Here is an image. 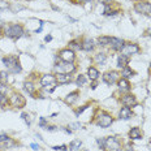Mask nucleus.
<instances>
[{
  "mask_svg": "<svg viewBox=\"0 0 151 151\" xmlns=\"http://www.w3.org/2000/svg\"><path fill=\"white\" fill-rule=\"evenodd\" d=\"M3 64L11 70V73H20L21 72V65L16 56H7V58H4L3 59Z\"/></svg>",
  "mask_w": 151,
  "mask_h": 151,
  "instance_id": "f257e3e1",
  "label": "nucleus"
},
{
  "mask_svg": "<svg viewBox=\"0 0 151 151\" xmlns=\"http://www.w3.org/2000/svg\"><path fill=\"white\" fill-rule=\"evenodd\" d=\"M5 35L8 38H12V39H17V38L24 35V29L17 24L9 25V26H7V29H5Z\"/></svg>",
  "mask_w": 151,
  "mask_h": 151,
  "instance_id": "f03ea898",
  "label": "nucleus"
},
{
  "mask_svg": "<svg viewBox=\"0 0 151 151\" xmlns=\"http://www.w3.org/2000/svg\"><path fill=\"white\" fill-rule=\"evenodd\" d=\"M104 147L108 151H119L121 149V143L119 138L116 137H108L104 139Z\"/></svg>",
  "mask_w": 151,
  "mask_h": 151,
  "instance_id": "7ed1b4c3",
  "label": "nucleus"
},
{
  "mask_svg": "<svg viewBox=\"0 0 151 151\" xmlns=\"http://www.w3.org/2000/svg\"><path fill=\"white\" fill-rule=\"evenodd\" d=\"M74 69H76L74 65L72 64V63H68V61H61V63H59V64L55 65V70L56 72H60V73L70 74Z\"/></svg>",
  "mask_w": 151,
  "mask_h": 151,
  "instance_id": "20e7f679",
  "label": "nucleus"
},
{
  "mask_svg": "<svg viewBox=\"0 0 151 151\" xmlns=\"http://www.w3.org/2000/svg\"><path fill=\"white\" fill-rule=\"evenodd\" d=\"M134 9L141 14H146L151 17V4L147 1H138L136 5H134Z\"/></svg>",
  "mask_w": 151,
  "mask_h": 151,
  "instance_id": "39448f33",
  "label": "nucleus"
},
{
  "mask_svg": "<svg viewBox=\"0 0 151 151\" xmlns=\"http://www.w3.org/2000/svg\"><path fill=\"white\" fill-rule=\"evenodd\" d=\"M112 122H113V119L109 115H107V113L100 115L98 117V120H96V124H98V127H100V128H108Z\"/></svg>",
  "mask_w": 151,
  "mask_h": 151,
  "instance_id": "423d86ee",
  "label": "nucleus"
},
{
  "mask_svg": "<svg viewBox=\"0 0 151 151\" xmlns=\"http://www.w3.org/2000/svg\"><path fill=\"white\" fill-rule=\"evenodd\" d=\"M138 51H139L138 46H137V45H133V43H128V45H124V47L121 48L122 55H125V56L134 55V53H137Z\"/></svg>",
  "mask_w": 151,
  "mask_h": 151,
  "instance_id": "0eeeda50",
  "label": "nucleus"
},
{
  "mask_svg": "<svg viewBox=\"0 0 151 151\" xmlns=\"http://www.w3.org/2000/svg\"><path fill=\"white\" fill-rule=\"evenodd\" d=\"M56 83V77L51 74H46L40 78V85L42 87H47V86H55Z\"/></svg>",
  "mask_w": 151,
  "mask_h": 151,
  "instance_id": "6e6552de",
  "label": "nucleus"
},
{
  "mask_svg": "<svg viewBox=\"0 0 151 151\" xmlns=\"http://www.w3.org/2000/svg\"><path fill=\"white\" fill-rule=\"evenodd\" d=\"M117 77H119V74L116 73L115 70H111V72L104 73V76H103V81H104L107 85H113L116 81H117Z\"/></svg>",
  "mask_w": 151,
  "mask_h": 151,
  "instance_id": "1a4fd4ad",
  "label": "nucleus"
},
{
  "mask_svg": "<svg viewBox=\"0 0 151 151\" xmlns=\"http://www.w3.org/2000/svg\"><path fill=\"white\" fill-rule=\"evenodd\" d=\"M60 58L63 61H68V63H72L74 60L76 55H74V51H72V50H63L60 52Z\"/></svg>",
  "mask_w": 151,
  "mask_h": 151,
  "instance_id": "9d476101",
  "label": "nucleus"
},
{
  "mask_svg": "<svg viewBox=\"0 0 151 151\" xmlns=\"http://www.w3.org/2000/svg\"><path fill=\"white\" fill-rule=\"evenodd\" d=\"M11 104L17 107V108H21V107L25 106V99L20 95V94H14V95L11 98Z\"/></svg>",
  "mask_w": 151,
  "mask_h": 151,
  "instance_id": "9b49d317",
  "label": "nucleus"
},
{
  "mask_svg": "<svg viewBox=\"0 0 151 151\" xmlns=\"http://www.w3.org/2000/svg\"><path fill=\"white\" fill-rule=\"evenodd\" d=\"M122 103H124L125 107H129V108H132V107H134V106L137 104L136 96L130 95V94H128V95H124V96H122Z\"/></svg>",
  "mask_w": 151,
  "mask_h": 151,
  "instance_id": "f8f14e48",
  "label": "nucleus"
},
{
  "mask_svg": "<svg viewBox=\"0 0 151 151\" xmlns=\"http://www.w3.org/2000/svg\"><path fill=\"white\" fill-rule=\"evenodd\" d=\"M56 77V82L58 83H69L72 81V76L68 74V73H59L55 76Z\"/></svg>",
  "mask_w": 151,
  "mask_h": 151,
  "instance_id": "ddd939ff",
  "label": "nucleus"
},
{
  "mask_svg": "<svg viewBox=\"0 0 151 151\" xmlns=\"http://www.w3.org/2000/svg\"><path fill=\"white\" fill-rule=\"evenodd\" d=\"M132 116H133L132 108H129V107H122L120 111V119H122V120H129Z\"/></svg>",
  "mask_w": 151,
  "mask_h": 151,
  "instance_id": "4468645a",
  "label": "nucleus"
},
{
  "mask_svg": "<svg viewBox=\"0 0 151 151\" xmlns=\"http://www.w3.org/2000/svg\"><path fill=\"white\" fill-rule=\"evenodd\" d=\"M117 85H119V90L122 91V93H128V91L130 90V83H129L128 80H125V78L119 81Z\"/></svg>",
  "mask_w": 151,
  "mask_h": 151,
  "instance_id": "2eb2a0df",
  "label": "nucleus"
},
{
  "mask_svg": "<svg viewBox=\"0 0 151 151\" xmlns=\"http://www.w3.org/2000/svg\"><path fill=\"white\" fill-rule=\"evenodd\" d=\"M124 45H125V42L122 39H119V38H113L112 43H111L112 48L115 50V51H119V50H121L122 47H124Z\"/></svg>",
  "mask_w": 151,
  "mask_h": 151,
  "instance_id": "dca6fc26",
  "label": "nucleus"
},
{
  "mask_svg": "<svg viewBox=\"0 0 151 151\" xmlns=\"http://www.w3.org/2000/svg\"><path fill=\"white\" fill-rule=\"evenodd\" d=\"M129 137L132 139H141L142 138V133H141L139 128H132L130 132H129Z\"/></svg>",
  "mask_w": 151,
  "mask_h": 151,
  "instance_id": "f3484780",
  "label": "nucleus"
},
{
  "mask_svg": "<svg viewBox=\"0 0 151 151\" xmlns=\"http://www.w3.org/2000/svg\"><path fill=\"white\" fill-rule=\"evenodd\" d=\"M94 47H95V42H94V39H85L83 43H82V48L85 51H91V50H94Z\"/></svg>",
  "mask_w": 151,
  "mask_h": 151,
  "instance_id": "a211bd4d",
  "label": "nucleus"
},
{
  "mask_svg": "<svg viewBox=\"0 0 151 151\" xmlns=\"http://www.w3.org/2000/svg\"><path fill=\"white\" fill-rule=\"evenodd\" d=\"M77 99H78V93L77 91H74V93H70L67 98H65V103L69 104V106H72L73 103L77 102Z\"/></svg>",
  "mask_w": 151,
  "mask_h": 151,
  "instance_id": "6ab92c4d",
  "label": "nucleus"
},
{
  "mask_svg": "<svg viewBox=\"0 0 151 151\" xmlns=\"http://www.w3.org/2000/svg\"><path fill=\"white\" fill-rule=\"evenodd\" d=\"M128 63H129V58H128V56L120 55V56L117 58V65H119V68H125V67H128Z\"/></svg>",
  "mask_w": 151,
  "mask_h": 151,
  "instance_id": "aec40b11",
  "label": "nucleus"
},
{
  "mask_svg": "<svg viewBox=\"0 0 151 151\" xmlns=\"http://www.w3.org/2000/svg\"><path fill=\"white\" fill-rule=\"evenodd\" d=\"M87 74H89L90 80L96 81V80H98V77H99V70L96 68H94V67H90L89 70H87Z\"/></svg>",
  "mask_w": 151,
  "mask_h": 151,
  "instance_id": "412c9836",
  "label": "nucleus"
},
{
  "mask_svg": "<svg viewBox=\"0 0 151 151\" xmlns=\"http://www.w3.org/2000/svg\"><path fill=\"white\" fill-rule=\"evenodd\" d=\"M112 37H99L98 38V43L99 46H108L112 43Z\"/></svg>",
  "mask_w": 151,
  "mask_h": 151,
  "instance_id": "4be33fe9",
  "label": "nucleus"
},
{
  "mask_svg": "<svg viewBox=\"0 0 151 151\" xmlns=\"http://www.w3.org/2000/svg\"><path fill=\"white\" fill-rule=\"evenodd\" d=\"M133 76H134V72L129 67L122 68V77L124 78H130V77H133Z\"/></svg>",
  "mask_w": 151,
  "mask_h": 151,
  "instance_id": "5701e85b",
  "label": "nucleus"
},
{
  "mask_svg": "<svg viewBox=\"0 0 151 151\" xmlns=\"http://www.w3.org/2000/svg\"><path fill=\"white\" fill-rule=\"evenodd\" d=\"M81 146H82V142L81 141H72L70 142V151H78L81 149Z\"/></svg>",
  "mask_w": 151,
  "mask_h": 151,
  "instance_id": "b1692460",
  "label": "nucleus"
},
{
  "mask_svg": "<svg viewBox=\"0 0 151 151\" xmlns=\"http://www.w3.org/2000/svg\"><path fill=\"white\" fill-rule=\"evenodd\" d=\"M24 89L26 90L29 94H33L34 91H35V87H34V85L31 83V82H25L24 83Z\"/></svg>",
  "mask_w": 151,
  "mask_h": 151,
  "instance_id": "393cba45",
  "label": "nucleus"
},
{
  "mask_svg": "<svg viewBox=\"0 0 151 151\" xmlns=\"http://www.w3.org/2000/svg\"><path fill=\"white\" fill-rule=\"evenodd\" d=\"M16 142L13 139H11V138H8V139H5L4 142H1V146L3 147H5V149H9V147H12V146H14Z\"/></svg>",
  "mask_w": 151,
  "mask_h": 151,
  "instance_id": "a878e982",
  "label": "nucleus"
},
{
  "mask_svg": "<svg viewBox=\"0 0 151 151\" xmlns=\"http://www.w3.org/2000/svg\"><path fill=\"white\" fill-rule=\"evenodd\" d=\"M106 59H107V58H106V55H104V53H102V52L98 53V55L95 56V61L98 63V64H104Z\"/></svg>",
  "mask_w": 151,
  "mask_h": 151,
  "instance_id": "bb28decb",
  "label": "nucleus"
},
{
  "mask_svg": "<svg viewBox=\"0 0 151 151\" xmlns=\"http://www.w3.org/2000/svg\"><path fill=\"white\" fill-rule=\"evenodd\" d=\"M76 82H77L78 86H83V85L86 83V77H85L83 74H80L77 77V81H76Z\"/></svg>",
  "mask_w": 151,
  "mask_h": 151,
  "instance_id": "cd10ccee",
  "label": "nucleus"
},
{
  "mask_svg": "<svg viewBox=\"0 0 151 151\" xmlns=\"http://www.w3.org/2000/svg\"><path fill=\"white\" fill-rule=\"evenodd\" d=\"M0 82L4 85L8 82V74L5 72H0Z\"/></svg>",
  "mask_w": 151,
  "mask_h": 151,
  "instance_id": "c85d7f7f",
  "label": "nucleus"
},
{
  "mask_svg": "<svg viewBox=\"0 0 151 151\" xmlns=\"http://www.w3.org/2000/svg\"><path fill=\"white\" fill-rule=\"evenodd\" d=\"M21 117H22V120H25V122H26L27 125L31 124V117L29 113H21Z\"/></svg>",
  "mask_w": 151,
  "mask_h": 151,
  "instance_id": "c756f323",
  "label": "nucleus"
},
{
  "mask_svg": "<svg viewBox=\"0 0 151 151\" xmlns=\"http://www.w3.org/2000/svg\"><path fill=\"white\" fill-rule=\"evenodd\" d=\"M69 46H70V47H74L76 50H82V46H80V45H78V42H77V40H72V42L69 43Z\"/></svg>",
  "mask_w": 151,
  "mask_h": 151,
  "instance_id": "7c9ffc66",
  "label": "nucleus"
},
{
  "mask_svg": "<svg viewBox=\"0 0 151 151\" xmlns=\"http://www.w3.org/2000/svg\"><path fill=\"white\" fill-rule=\"evenodd\" d=\"M69 128H70L72 130H77V129L81 128V124H80V122H74V124H70V125H69Z\"/></svg>",
  "mask_w": 151,
  "mask_h": 151,
  "instance_id": "2f4dec72",
  "label": "nucleus"
},
{
  "mask_svg": "<svg viewBox=\"0 0 151 151\" xmlns=\"http://www.w3.org/2000/svg\"><path fill=\"white\" fill-rule=\"evenodd\" d=\"M52 149L56 151H67V146L65 145H63V146H53Z\"/></svg>",
  "mask_w": 151,
  "mask_h": 151,
  "instance_id": "473e14b6",
  "label": "nucleus"
},
{
  "mask_svg": "<svg viewBox=\"0 0 151 151\" xmlns=\"http://www.w3.org/2000/svg\"><path fill=\"white\" fill-rule=\"evenodd\" d=\"M39 125H40V127H42V128H47V127H48V125H47V121H46V119L45 117H40V120H39Z\"/></svg>",
  "mask_w": 151,
  "mask_h": 151,
  "instance_id": "72a5a7b5",
  "label": "nucleus"
},
{
  "mask_svg": "<svg viewBox=\"0 0 151 151\" xmlns=\"http://www.w3.org/2000/svg\"><path fill=\"white\" fill-rule=\"evenodd\" d=\"M8 8H9V5L7 4V3L3 1V0H0V11H1V9H8Z\"/></svg>",
  "mask_w": 151,
  "mask_h": 151,
  "instance_id": "f704fd0d",
  "label": "nucleus"
},
{
  "mask_svg": "<svg viewBox=\"0 0 151 151\" xmlns=\"http://www.w3.org/2000/svg\"><path fill=\"white\" fill-rule=\"evenodd\" d=\"M5 103H7V98H5V95L4 94H0V106L5 104Z\"/></svg>",
  "mask_w": 151,
  "mask_h": 151,
  "instance_id": "c9c22d12",
  "label": "nucleus"
},
{
  "mask_svg": "<svg viewBox=\"0 0 151 151\" xmlns=\"http://www.w3.org/2000/svg\"><path fill=\"white\" fill-rule=\"evenodd\" d=\"M99 3H102V4H104L107 7V5H111L112 4L113 0H99Z\"/></svg>",
  "mask_w": 151,
  "mask_h": 151,
  "instance_id": "e433bc0d",
  "label": "nucleus"
},
{
  "mask_svg": "<svg viewBox=\"0 0 151 151\" xmlns=\"http://www.w3.org/2000/svg\"><path fill=\"white\" fill-rule=\"evenodd\" d=\"M5 91H7V87H5V85L0 82V94H5Z\"/></svg>",
  "mask_w": 151,
  "mask_h": 151,
  "instance_id": "4c0bfd02",
  "label": "nucleus"
},
{
  "mask_svg": "<svg viewBox=\"0 0 151 151\" xmlns=\"http://www.w3.org/2000/svg\"><path fill=\"white\" fill-rule=\"evenodd\" d=\"M8 136H7V134H0V143H1V142H4V141L5 139H8Z\"/></svg>",
  "mask_w": 151,
  "mask_h": 151,
  "instance_id": "58836bf2",
  "label": "nucleus"
},
{
  "mask_svg": "<svg viewBox=\"0 0 151 151\" xmlns=\"http://www.w3.org/2000/svg\"><path fill=\"white\" fill-rule=\"evenodd\" d=\"M30 146H31V149H33V150H35V151H38V150H39V146H38L37 143H31Z\"/></svg>",
  "mask_w": 151,
  "mask_h": 151,
  "instance_id": "ea45409f",
  "label": "nucleus"
},
{
  "mask_svg": "<svg viewBox=\"0 0 151 151\" xmlns=\"http://www.w3.org/2000/svg\"><path fill=\"white\" fill-rule=\"evenodd\" d=\"M85 109H86V106L81 107V108H80V109H78V111H77V115H80V113H81V112H82V111H85Z\"/></svg>",
  "mask_w": 151,
  "mask_h": 151,
  "instance_id": "a19ab883",
  "label": "nucleus"
},
{
  "mask_svg": "<svg viewBox=\"0 0 151 151\" xmlns=\"http://www.w3.org/2000/svg\"><path fill=\"white\" fill-rule=\"evenodd\" d=\"M51 39H52V37H51V35H47L45 40H46V42H50V40H51Z\"/></svg>",
  "mask_w": 151,
  "mask_h": 151,
  "instance_id": "79ce46f5",
  "label": "nucleus"
},
{
  "mask_svg": "<svg viewBox=\"0 0 151 151\" xmlns=\"http://www.w3.org/2000/svg\"><path fill=\"white\" fill-rule=\"evenodd\" d=\"M95 87H96V83L93 82V85H91V89H95Z\"/></svg>",
  "mask_w": 151,
  "mask_h": 151,
  "instance_id": "37998d69",
  "label": "nucleus"
},
{
  "mask_svg": "<svg viewBox=\"0 0 151 151\" xmlns=\"http://www.w3.org/2000/svg\"><path fill=\"white\" fill-rule=\"evenodd\" d=\"M80 1H82V3H86V1H90V0H80Z\"/></svg>",
  "mask_w": 151,
  "mask_h": 151,
  "instance_id": "c03bdc74",
  "label": "nucleus"
},
{
  "mask_svg": "<svg viewBox=\"0 0 151 151\" xmlns=\"http://www.w3.org/2000/svg\"><path fill=\"white\" fill-rule=\"evenodd\" d=\"M0 35H1V29H0Z\"/></svg>",
  "mask_w": 151,
  "mask_h": 151,
  "instance_id": "a18cd8bd",
  "label": "nucleus"
},
{
  "mask_svg": "<svg viewBox=\"0 0 151 151\" xmlns=\"http://www.w3.org/2000/svg\"><path fill=\"white\" fill-rule=\"evenodd\" d=\"M0 12H1V11H0Z\"/></svg>",
  "mask_w": 151,
  "mask_h": 151,
  "instance_id": "49530a36",
  "label": "nucleus"
}]
</instances>
